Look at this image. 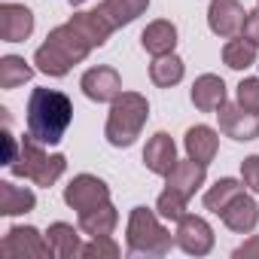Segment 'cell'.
I'll use <instances>...</instances> for the list:
<instances>
[{
	"label": "cell",
	"mask_w": 259,
	"mask_h": 259,
	"mask_svg": "<svg viewBox=\"0 0 259 259\" xmlns=\"http://www.w3.org/2000/svg\"><path fill=\"white\" fill-rule=\"evenodd\" d=\"M73 122V104L58 89H34L28 98V135L40 144H61Z\"/></svg>",
	"instance_id": "obj_1"
},
{
	"label": "cell",
	"mask_w": 259,
	"mask_h": 259,
	"mask_svg": "<svg viewBox=\"0 0 259 259\" xmlns=\"http://www.w3.org/2000/svg\"><path fill=\"white\" fill-rule=\"evenodd\" d=\"M89 52H92L89 40L67 22V25H58L55 31H49L46 43L34 52V64L46 76H67L73 64L85 61Z\"/></svg>",
	"instance_id": "obj_2"
},
{
	"label": "cell",
	"mask_w": 259,
	"mask_h": 259,
	"mask_svg": "<svg viewBox=\"0 0 259 259\" xmlns=\"http://www.w3.org/2000/svg\"><path fill=\"white\" fill-rule=\"evenodd\" d=\"M150 119V104L144 95L138 92H122L113 104H110V116H107V128H104V138L113 144V147H132L144 125Z\"/></svg>",
	"instance_id": "obj_3"
},
{
	"label": "cell",
	"mask_w": 259,
	"mask_h": 259,
	"mask_svg": "<svg viewBox=\"0 0 259 259\" xmlns=\"http://www.w3.org/2000/svg\"><path fill=\"white\" fill-rule=\"evenodd\" d=\"M162 217L150 207H135L128 217V253L132 256H165L177 244V238L159 223Z\"/></svg>",
	"instance_id": "obj_4"
},
{
	"label": "cell",
	"mask_w": 259,
	"mask_h": 259,
	"mask_svg": "<svg viewBox=\"0 0 259 259\" xmlns=\"http://www.w3.org/2000/svg\"><path fill=\"white\" fill-rule=\"evenodd\" d=\"M64 168H67V159H64V156H49V153L43 150V144L34 141L31 135L22 141V150H19L16 162L10 165V171H13L16 177L34 180L37 186H46V189L64 174Z\"/></svg>",
	"instance_id": "obj_5"
},
{
	"label": "cell",
	"mask_w": 259,
	"mask_h": 259,
	"mask_svg": "<svg viewBox=\"0 0 259 259\" xmlns=\"http://www.w3.org/2000/svg\"><path fill=\"white\" fill-rule=\"evenodd\" d=\"M0 253L7 259H49L52 247L34 226H13L0 241Z\"/></svg>",
	"instance_id": "obj_6"
},
{
	"label": "cell",
	"mask_w": 259,
	"mask_h": 259,
	"mask_svg": "<svg viewBox=\"0 0 259 259\" xmlns=\"http://www.w3.org/2000/svg\"><path fill=\"white\" fill-rule=\"evenodd\" d=\"M64 201H67V207L85 213V210L101 207V204L110 201V186L95 174H76L64 189Z\"/></svg>",
	"instance_id": "obj_7"
},
{
	"label": "cell",
	"mask_w": 259,
	"mask_h": 259,
	"mask_svg": "<svg viewBox=\"0 0 259 259\" xmlns=\"http://www.w3.org/2000/svg\"><path fill=\"white\" fill-rule=\"evenodd\" d=\"M220 116V132L232 141H256L259 138V113L241 107V104H223L217 110Z\"/></svg>",
	"instance_id": "obj_8"
},
{
	"label": "cell",
	"mask_w": 259,
	"mask_h": 259,
	"mask_svg": "<svg viewBox=\"0 0 259 259\" xmlns=\"http://www.w3.org/2000/svg\"><path fill=\"white\" fill-rule=\"evenodd\" d=\"M177 247L189 256H207L213 250V229L207 226V220L201 217H192L186 213L180 223H177Z\"/></svg>",
	"instance_id": "obj_9"
},
{
	"label": "cell",
	"mask_w": 259,
	"mask_h": 259,
	"mask_svg": "<svg viewBox=\"0 0 259 259\" xmlns=\"http://www.w3.org/2000/svg\"><path fill=\"white\" fill-rule=\"evenodd\" d=\"M244 7L238 4V0H210V7H207V25L217 37H238L241 28H244Z\"/></svg>",
	"instance_id": "obj_10"
},
{
	"label": "cell",
	"mask_w": 259,
	"mask_h": 259,
	"mask_svg": "<svg viewBox=\"0 0 259 259\" xmlns=\"http://www.w3.org/2000/svg\"><path fill=\"white\" fill-rule=\"evenodd\" d=\"M82 92L89 101H98V104H113L119 95H122V76L113 70V67H92L82 73Z\"/></svg>",
	"instance_id": "obj_11"
},
{
	"label": "cell",
	"mask_w": 259,
	"mask_h": 259,
	"mask_svg": "<svg viewBox=\"0 0 259 259\" xmlns=\"http://www.w3.org/2000/svg\"><path fill=\"white\" fill-rule=\"evenodd\" d=\"M34 31V13L22 4H4L0 7V37L4 43H22Z\"/></svg>",
	"instance_id": "obj_12"
},
{
	"label": "cell",
	"mask_w": 259,
	"mask_h": 259,
	"mask_svg": "<svg viewBox=\"0 0 259 259\" xmlns=\"http://www.w3.org/2000/svg\"><path fill=\"white\" fill-rule=\"evenodd\" d=\"M220 220L226 223V229H232V232H238V235L253 232L256 223H259V204H256L250 195L238 192V195L220 210Z\"/></svg>",
	"instance_id": "obj_13"
},
{
	"label": "cell",
	"mask_w": 259,
	"mask_h": 259,
	"mask_svg": "<svg viewBox=\"0 0 259 259\" xmlns=\"http://www.w3.org/2000/svg\"><path fill=\"white\" fill-rule=\"evenodd\" d=\"M183 147H186V156L201 162V165H210L220 153V135L213 132L210 125H192L186 138H183Z\"/></svg>",
	"instance_id": "obj_14"
},
{
	"label": "cell",
	"mask_w": 259,
	"mask_h": 259,
	"mask_svg": "<svg viewBox=\"0 0 259 259\" xmlns=\"http://www.w3.org/2000/svg\"><path fill=\"white\" fill-rule=\"evenodd\" d=\"M70 25L89 40V46L92 49H98V46H104L107 40H110V34L116 31V25L104 16V10L98 7V10H89V13H76V16H70Z\"/></svg>",
	"instance_id": "obj_15"
},
{
	"label": "cell",
	"mask_w": 259,
	"mask_h": 259,
	"mask_svg": "<svg viewBox=\"0 0 259 259\" xmlns=\"http://www.w3.org/2000/svg\"><path fill=\"white\" fill-rule=\"evenodd\" d=\"M204 168L207 165H201V162H195V159H177V165L165 174V186L168 189H177L180 195H186V198H192L195 192H198V186H204Z\"/></svg>",
	"instance_id": "obj_16"
},
{
	"label": "cell",
	"mask_w": 259,
	"mask_h": 259,
	"mask_svg": "<svg viewBox=\"0 0 259 259\" xmlns=\"http://www.w3.org/2000/svg\"><path fill=\"white\" fill-rule=\"evenodd\" d=\"M144 165H147L153 174H159V177H165V174L177 165V147H174L171 135L159 132V135H153V138L147 141V150H144Z\"/></svg>",
	"instance_id": "obj_17"
},
{
	"label": "cell",
	"mask_w": 259,
	"mask_h": 259,
	"mask_svg": "<svg viewBox=\"0 0 259 259\" xmlns=\"http://www.w3.org/2000/svg\"><path fill=\"white\" fill-rule=\"evenodd\" d=\"M192 104L201 113H217L226 104V82L217 73H201L192 82Z\"/></svg>",
	"instance_id": "obj_18"
},
{
	"label": "cell",
	"mask_w": 259,
	"mask_h": 259,
	"mask_svg": "<svg viewBox=\"0 0 259 259\" xmlns=\"http://www.w3.org/2000/svg\"><path fill=\"white\" fill-rule=\"evenodd\" d=\"M141 43H144V49H147L153 58L168 55V52H174V46H177V28H174L171 22H165V19L150 22V25L144 28V34H141Z\"/></svg>",
	"instance_id": "obj_19"
},
{
	"label": "cell",
	"mask_w": 259,
	"mask_h": 259,
	"mask_svg": "<svg viewBox=\"0 0 259 259\" xmlns=\"http://www.w3.org/2000/svg\"><path fill=\"white\" fill-rule=\"evenodd\" d=\"M37 207V195L25 186H16L10 180L0 183V213L4 217H19V213H31Z\"/></svg>",
	"instance_id": "obj_20"
},
{
	"label": "cell",
	"mask_w": 259,
	"mask_h": 259,
	"mask_svg": "<svg viewBox=\"0 0 259 259\" xmlns=\"http://www.w3.org/2000/svg\"><path fill=\"white\" fill-rule=\"evenodd\" d=\"M46 241L52 247V256H58V259H73V256L82 253L79 232L70 223H52L49 232H46Z\"/></svg>",
	"instance_id": "obj_21"
},
{
	"label": "cell",
	"mask_w": 259,
	"mask_h": 259,
	"mask_svg": "<svg viewBox=\"0 0 259 259\" xmlns=\"http://www.w3.org/2000/svg\"><path fill=\"white\" fill-rule=\"evenodd\" d=\"M116 223H119V213H116V207H113L110 201H107V204H101V207H92V210L79 213V229H82L85 235H92V238L113 235Z\"/></svg>",
	"instance_id": "obj_22"
},
{
	"label": "cell",
	"mask_w": 259,
	"mask_h": 259,
	"mask_svg": "<svg viewBox=\"0 0 259 259\" xmlns=\"http://www.w3.org/2000/svg\"><path fill=\"white\" fill-rule=\"evenodd\" d=\"M183 73H186V64H183V58H177L174 52L159 55V58L150 64V79H153L159 89H171V85H177V82L183 79Z\"/></svg>",
	"instance_id": "obj_23"
},
{
	"label": "cell",
	"mask_w": 259,
	"mask_h": 259,
	"mask_svg": "<svg viewBox=\"0 0 259 259\" xmlns=\"http://www.w3.org/2000/svg\"><path fill=\"white\" fill-rule=\"evenodd\" d=\"M147 7H150V0H104V4H101L104 16H107L116 28L132 25L138 16L147 13Z\"/></svg>",
	"instance_id": "obj_24"
},
{
	"label": "cell",
	"mask_w": 259,
	"mask_h": 259,
	"mask_svg": "<svg viewBox=\"0 0 259 259\" xmlns=\"http://www.w3.org/2000/svg\"><path fill=\"white\" fill-rule=\"evenodd\" d=\"M34 76V67L19 58V55H4L0 58V85L4 89H19Z\"/></svg>",
	"instance_id": "obj_25"
},
{
	"label": "cell",
	"mask_w": 259,
	"mask_h": 259,
	"mask_svg": "<svg viewBox=\"0 0 259 259\" xmlns=\"http://www.w3.org/2000/svg\"><path fill=\"white\" fill-rule=\"evenodd\" d=\"M256 49L259 46H253L250 40H244V37H232L226 46H223V61H226V67H232V70H244V67H250V64H256Z\"/></svg>",
	"instance_id": "obj_26"
},
{
	"label": "cell",
	"mask_w": 259,
	"mask_h": 259,
	"mask_svg": "<svg viewBox=\"0 0 259 259\" xmlns=\"http://www.w3.org/2000/svg\"><path fill=\"white\" fill-rule=\"evenodd\" d=\"M238 192H244V189H241V183H238V180H232V177H223V180H217V183L204 192V207H207V210H213V213L220 217V210H223V207L238 195Z\"/></svg>",
	"instance_id": "obj_27"
},
{
	"label": "cell",
	"mask_w": 259,
	"mask_h": 259,
	"mask_svg": "<svg viewBox=\"0 0 259 259\" xmlns=\"http://www.w3.org/2000/svg\"><path fill=\"white\" fill-rule=\"evenodd\" d=\"M186 195H180L177 189H168L165 186V192L159 195V201H156V213L162 217V220H171V223H180L183 217H186Z\"/></svg>",
	"instance_id": "obj_28"
},
{
	"label": "cell",
	"mask_w": 259,
	"mask_h": 259,
	"mask_svg": "<svg viewBox=\"0 0 259 259\" xmlns=\"http://www.w3.org/2000/svg\"><path fill=\"white\" fill-rule=\"evenodd\" d=\"M79 256H85V259H116L119 256V244L110 235H101V238H92V244H85Z\"/></svg>",
	"instance_id": "obj_29"
},
{
	"label": "cell",
	"mask_w": 259,
	"mask_h": 259,
	"mask_svg": "<svg viewBox=\"0 0 259 259\" xmlns=\"http://www.w3.org/2000/svg\"><path fill=\"white\" fill-rule=\"evenodd\" d=\"M238 104L247 107V110H253V113H259V76L241 79V85H238Z\"/></svg>",
	"instance_id": "obj_30"
},
{
	"label": "cell",
	"mask_w": 259,
	"mask_h": 259,
	"mask_svg": "<svg viewBox=\"0 0 259 259\" xmlns=\"http://www.w3.org/2000/svg\"><path fill=\"white\" fill-rule=\"evenodd\" d=\"M241 177H244V186H250L259 195V156H247L241 162Z\"/></svg>",
	"instance_id": "obj_31"
},
{
	"label": "cell",
	"mask_w": 259,
	"mask_h": 259,
	"mask_svg": "<svg viewBox=\"0 0 259 259\" xmlns=\"http://www.w3.org/2000/svg\"><path fill=\"white\" fill-rule=\"evenodd\" d=\"M241 37L250 40L253 46H259V10H256V13H247L244 28H241Z\"/></svg>",
	"instance_id": "obj_32"
},
{
	"label": "cell",
	"mask_w": 259,
	"mask_h": 259,
	"mask_svg": "<svg viewBox=\"0 0 259 259\" xmlns=\"http://www.w3.org/2000/svg\"><path fill=\"white\" fill-rule=\"evenodd\" d=\"M235 259H259V235H253L250 241H244L235 250Z\"/></svg>",
	"instance_id": "obj_33"
},
{
	"label": "cell",
	"mask_w": 259,
	"mask_h": 259,
	"mask_svg": "<svg viewBox=\"0 0 259 259\" xmlns=\"http://www.w3.org/2000/svg\"><path fill=\"white\" fill-rule=\"evenodd\" d=\"M67 4H70V7H79V4H85V0H67Z\"/></svg>",
	"instance_id": "obj_34"
}]
</instances>
